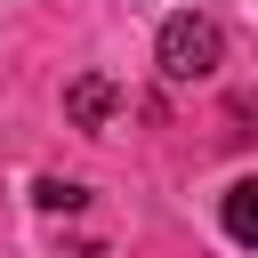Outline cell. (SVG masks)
<instances>
[{
	"label": "cell",
	"instance_id": "obj_2",
	"mask_svg": "<svg viewBox=\"0 0 258 258\" xmlns=\"http://www.w3.org/2000/svg\"><path fill=\"white\" fill-rule=\"evenodd\" d=\"M113 105H121V89H113L105 73H81V81L64 89V121H73V129H105Z\"/></svg>",
	"mask_w": 258,
	"mask_h": 258
},
{
	"label": "cell",
	"instance_id": "obj_3",
	"mask_svg": "<svg viewBox=\"0 0 258 258\" xmlns=\"http://www.w3.org/2000/svg\"><path fill=\"white\" fill-rule=\"evenodd\" d=\"M226 242H242V250H258V177H242V185H226Z\"/></svg>",
	"mask_w": 258,
	"mask_h": 258
},
{
	"label": "cell",
	"instance_id": "obj_1",
	"mask_svg": "<svg viewBox=\"0 0 258 258\" xmlns=\"http://www.w3.org/2000/svg\"><path fill=\"white\" fill-rule=\"evenodd\" d=\"M153 56H161V81H210V73H218V56H226V32H218V16L185 8V16H169V24H161Z\"/></svg>",
	"mask_w": 258,
	"mask_h": 258
},
{
	"label": "cell",
	"instance_id": "obj_4",
	"mask_svg": "<svg viewBox=\"0 0 258 258\" xmlns=\"http://www.w3.org/2000/svg\"><path fill=\"white\" fill-rule=\"evenodd\" d=\"M32 202H40V210H64V218H73V210L89 202V185H73V177H40V185H32Z\"/></svg>",
	"mask_w": 258,
	"mask_h": 258
}]
</instances>
